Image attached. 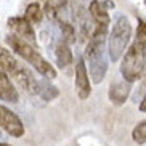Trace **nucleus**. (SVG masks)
<instances>
[{
	"label": "nucleus",
	"mask_w": 146,
	"mask_h": 146,
	"mask_svg": "<svg viewBox=\"0 0 146 146\" xmlns=\"http://www.w3.org/2000/svg\"><path fill=\"white\" fill-rule=\"evenodd\" d=\"M146 71V21L138 19L137 34L133 37V42L125 55L122 56L120 63V74L124 80L137 82L141 79V76Z\"/></svg>",
	"instance_id": "1"
},
{
	"label": "nucleus",
	"mask_w": 146,
	"mask_h": 146,
	"mask_svg": "<svg viewBox=\"0 0 146 146\" xmlns=\"http://www.w3.org/2000/svg\"><path fill=\"white\" fill-rule=\"evenodd\" d=\"M108 26L95 24V29L92 32V37L85 47V60L88 63V72L93 84H101L108 72Z\"/></svg>",
	"instance_id": "2"
},
{
	"label": "nucleus",
	"mask_w": 146,
	"mask_h": 146,
	"mask_svg": "<svg viewBox=\"0 0 146 146\" xmlns=\"http://www.w3.org/2000/svg\"><path fill=\"white\" fill-rule=\"evenodd\" d=\"M5 40H7V43L11 47V50L16 55H19L23 60H26L31 66H34L37 69V72L42 74L45 79L56 77V69L35 50L34 45H31L29 42H26L24 39L18 37V35H7Z\"/></svg>",
	"instance_id": "3"
},
{
	"label": "nucleus",
	"mask_w": 146,
	"mask_h": 146,
	"mask_svg": "<svg viewBox=\"0 0 146 146\" xmlns=\"http://www.w3.org/2000/svg\"><path fill=\"white\" fill-rule=\"evenodd\" d=\"M0 71L11 76L16 80L18 85L24 88L26 92H29V93L35 92V85H37L39 79H35L34 74L23 63H19L8 50H5L3 47H0Z\"/></svg>",
	"instance_id": "4"
},
{
	"label": "nucleus",
	"mask_w": 146,
	"mask_h": 146,
	"mask_svg": "<svg viewBox=\"0 0 146 146\" xmlns=\"http://www.w3.org/2000/svg\"><path fill=\"white\" fill-rule=\"evenodd\" d=\"M130 39H132V26H130L129 18L124 15H119L114 21L111 34L108 37V53L114 63L125 55Z\"/></svg>",
	"instance_id": "5"
},
{
	"label": "nucleus",
	"mask_w": 146,
	"mask_h": 146,
	"mask_svg": "<svg viewBox=\"0 0 146 146\" xmlns=\"http://www.w3.org/2000/svg\"><path fill=\"white\" fill-rule=\"evenodd\" d=\"M0 127L15 138L24 135V124L21 122V119L3 104H0Z\"/></svg>",
	"instance_id": "6"
},
{
	"label": "nucleus",
	"mask_w": 146,
	"mask_h": 146,
	"mask_svg": "<svg viewBox=\"0 0 146 146\" xmlns=\"http://www.w3.org/2000/svg\"><path fill=\"white\" fill-rule=\"evenodd\" d=\"M74 88L77 93L79 100H87L92 93V85L88 79V69L85 66V61L79 60L76 64V80H74Z\"/></svg>",
	"instance_id": "7"
},
{
	"label": "nucleus",
	"mask_w": 146,
	"mask_h": 146,
	"mask_svg": "<svg viewBox=\"0 0 146 146\" xmlns=\"http://www.w3.org/2000/svg\"><path fill=\"white\" fill-rule=\"evenodd\" d=\"M108 8H114V2H111V0H92L90 2L88 11H90V16L95 24H101V26L111 24Z\"/></svg>",
	"instance_id": "8"
},
{
	"label": "nucleus",
	"mask_w": 146,
	"mask_h": 146,
	"mask_svg": "<svg viewBox=\"0 0 146 146\" xmlns=\"http://www.w3.org/2000/svg\"><path fill=\"white\" fill-rule=\"evenodd\" d=\"M7 24H8V27L11 31H15V34H16L18 37L24 39L26 42H29L31 45H35L37 37H35V32H34V29H32V24L27 21L26 18L13 16L7 21Z\"/></svg>",
	"instance_id": "9"
},
{
	"label": "nucleus",
	"mask_w": 146,
	"mask_h": 146,
	"mask_svg": "<svg viewBox=\"0 0 146 146\" xmlns=\"http://www.w3.org/2000/svg\"><path fill=\"white\" fill-rule=\"evenodd\" d=\"M130 92H132V84L127 80H116L112 82L111 87H109V92H108V96H109V101L116 106H122V104L127 101V98L130 96Z\"/></svg>",
	"instance_id": "10"
},
{
	"label": "nucleus",
	"mask_w": 146,
	"mask_h": 146,
	"mask_svg": "<svg viewBox=\"0 0 146 146\" xmlns=\"http://www.w3.org/2000/svg\"><path fill=\"white\" fill-rule=\"evenodd\" d=\"M72 8H74V18H76V23L79 26L82 37H87L88 35V18L92 19L90 11H88V7L85 5V0H74L72 2Z\"/></svg>",
	"instance_id": "11"
},
{
	"label": "nucleus",
	"mask_w": 146,
	"mask_h": 146,
	"mask_svg": "<svg viewBox=\"0 0 146 146\" xmlns=\"http://www.w3.org/2000/svg\"><path fill=\"white\" fill-rule=\"evenodd\" d=\"M0 100L8 101V103H18L19 101L18 90L11 84L8 74H5L3 71H0Z\"/></svg>",
	"instance_id": "12"
},
{
	"label": "nucleus",
	"mask_w": 146,
	"mask_h": 146,
	"mask_svg": "<svg viewBox=\"0 0 146 146\" xmlns=\"http://www.w3.org/2000/svg\"><path fill=\"white\" fill-rule=\"evenodd\" d=\"M34 95H39L43 101H52V100L58 98L60 90H58L55 85H52L48 80H45V79H40V80H37V85H35Z\"/></svg>",
	"instance_id": "13"
},
{
	"label": "nucleus",
	"mask_w": 146,
	"mask_h": 146,
	"mask_svg": "<svg viewBox=\"0 0 146 146\" xmlns=\"http://www.w3.org/2000/svg\"><path fill=\"white\" fill-rule=\"evenodd\" d=\"M55 56H56V61H58V66L60 68H68L71 63H72V52L66 42H58L56 45V50H55Z\"/></svg>",
	"instance_id": "14"
},
{
	"label": "nucleus",
	"mask_w": 146,
	"mask_h": 146,
	"mask_svg": "<svg viewBox=\"0 0 146 146\" xmlns=\"http://www.w3.org/2000/svg\"><path fill=\"white\" fill-rule=\"evenodd\" d=\"M43 2H45L43 13L47 15L48 19H52V21H58L60 10L68 5V0H43Z\"/></svg>",
	"instance_id": "15"
},
{
	"label": "nucleus",
	"mask_w": 146,
	"mask_h": 146,
	"mask_svg": "<svg viewBox=\"0 0 146 146\" xmlns=\"http://www.w3.org/2000/svg\"><path fill=\"white\" fill-rule=\"evenodd\" d=\"M24 18H26L31 24H40L42 23V18H43V11L40 8V5L37 2L29 3L26 8V13H24Z\"/></svg>",
	"instance_id": "16"
},
{
	"label": "nucleus",
	"mask_w": 146,
	"mask_h": 146,
	"mask_svg": "<svg viewBox=\"0 0 146 146\" xmlns=\"http://www.w3.org/2000/svg\"><path fill=\"white\" fill-rule=\"evenodd\" d=\"M60 29H61V35H63V42L69 43L76 42V29L72 24H69L66 21H60Z\"/></svg>",
	"instance_id": "17"
},
{
	"label": "nucleus",
	"mask_w": 146,
	"mask_h": 146,
	"mask_svg": "<svg viewBox=\"0 0 146 146\" xmlns=\"http://www.w3.org/2000/svg\"><path fill=\"white\" fill-rule=\"evenodd\" d=\"M132 138L137 145H145L146 143V119L141 120L140 124H137V127L132 132Z\"/></svg>",
	"instance_id": "18"
},
{
	"label": "nucleus",
	"mask_w": 146,
	"mask_h": 146,
	"mask_svg": "<svg viewBox=\"0 0 146 146\" xmlns=\"http://www.w3.org/2000/svg\"><path fill=\"white\" fill-rule=\"evenodd\" d=\"M140 111L146 112V93H145V96H143V100L140 101Z\"/></svg>",
	"instance_id": "19"
},
{
	"label": "nucleus",
	"mask_w": 146,
	"mask_h": 146,
	"mask_svg": "<svg viewBox=\"0 0 146 146\" xmlns=\"http://www.w3.org/2000/svg\"><path fill=\"white\" fill-rule=\"evenodd\" d=\"M0 146H11V145H8V143H3V141H0Z\"/></svg>",
	"instance_id": "20"
},
{
	"label": "nucleus",
	"mask_w": 146,
	"mask_h": 146,
	"mask_svg": "<svg viewBox=\"0 0 146 146\" xmlns=\"http://www.w3.org/2000/svg\"><path fill=\"white\" fill-rule=\"evenodd\" d=\"M145 3H146V0H145Z\"/></svg>",
	"instance_id": "21"
},
{
	"label": "nucleus",
	"mask_w": 146,
	"mask_h": 146,
	"mask_svg": "<svg viewBox=\"0 0 146 146\" xmlns=\"http://www.w3.org/2000/svg\"><path fill=\"white\" fill-rule=\"evenodd\" d=\"M0 135H2V133H0Z\"/></svg>",
	"instance_id": "22"
}]
</instances>
